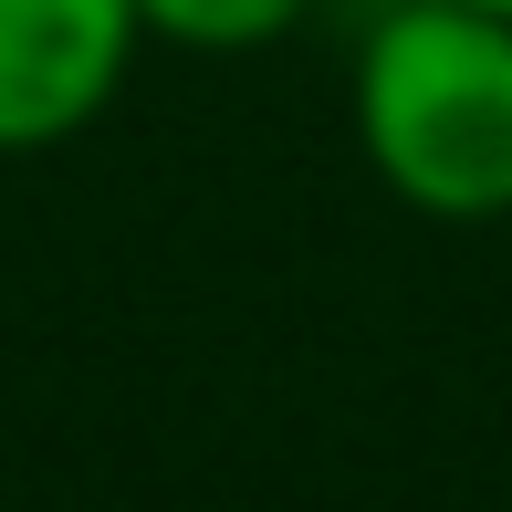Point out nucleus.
<instances>
[{
    "instance_id": "nucleus-1",
    "label": "nucleus",
    "mask_w": 512,
    "mask_h": 512,
    "mask_svg": "<svg viewBox=\"0 0 512 512\" xmlns=\"http://www.w3.org/2000/svg\"><path fill=\"white\" fill-rule=\"evenodd\" d=\"M345 115L398 209L512 220V21L471 0H387L356 42Z\"/></svg>"
},
{
    "instance_id": "nucleus-2",
    "label": "nucleus",
    "mask_w": 512,
    "mask_h": 512,
    "mask_svg": "<svg viewBox=\"0 0 512 512\" xmlns=\"http://www.w3.org/2000/svg\"><path fill=\"white\" fill-rule=\"evenodd\" d=\"M136 0H0V157H42L126 95Z\"/></svg>"
},
{
    "instance_id": "nucleus-3",
    "label": "nucleus",
    "mask_w": 512,
    "mask_h": 512,
    "mask_svg": "<svg viewBox=\"0 0 512 512\" xmlns=\"http://www.w3.org/2000/svg\"><path fill=\"white\" fill-rule=\"evenodd\" d=\"M314 21V0H136V32L178 53H272Z\"/></svg>"
},
{
    "instance_id": "nucleus-4",
    "label": "nucleus",
    "mask_w": 512,
    "mask_h": 512,
    "mask_svg": "<svg viewBox=\"0 0 512 512\" xmlns=\"http://www.w3.org/2000/svg\"><path fill=\"white\" fill-rule=\"evenodd\" d=\"M471 11H492V21H512V0H471Z\"/></svg>"
}]
</instances>
